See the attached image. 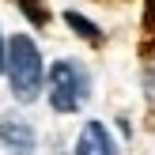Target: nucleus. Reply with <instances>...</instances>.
Here are the masks:
<instances>
[{"instance_id": "obj_1", "label": "nucleus", "mask_w": 155, "mask_h": 155, "mask_svg": "<svg viewBox=\"0 0 155 155\" xmlns=\"http://www.w3.org/2000/svg\"><path fill=\"white\" fill-rule=\"evenodd\" d=\"M4 76H8V87H12V98L15 102H34L42 95V83H45V64H42V53H38L34 38L30 34H12L8 38V64H4Z\"/></svg>"}, {"instance_id": "obj_2", "label": "nucleus", "mask_w": 155, "mask_h": 155, "mask_svg": "<svg viewBox=\"0 0 155 155\" xmlns=\"http://www.w3.org/2000/svg\"><path fill=\"white\" fill-rule=\"evenodd\" d=\"M45 87H49V106L57 114H76L91 95V76L80 61H53L45 72Z\"/></svg>"}, {"instance_id": "obj_3", "label": "nucleus", "mask_w": 155, "mask_h": 155, "mask_svg": "<svg viewBox=\"0 0 155 155\" xmlns=\"http://www.w3.org/2000/svg\"><path fill=\"white\" fill-rule=\"evenodd\" d=\"M0 144H4L12 155H34V125H30L27 117H19V114H4L0 117Z\"/></svg>"}, {"instance_id": "obj_4", "label": "nucleus", "mask_w": 155, "mask_h": 155, "mask_svg": "<svg viewBox=\"0 0 155 155\" xmlns=\"http://www.w3.org/2000/svg\"><path fill=\"white\" fill-rule=\"evenodd\" d=\"M76 155H117V144L102 121H83L76 136Z\"/></svg>"}, {"instance_id": "obj_5", "label": "nucleus", "mask_w": 155, "mask_h": 155, "mask_svg": "<svg viewBox=\"0 0 155 155\" xmlns=\"http://www.w3.org/2000/svg\"><path fill=\"white\" fill-rule=\"evenodd\" d=\"M64 19H68V27H72L76 34H83L87 42H102V34H98V27H95L91 19H83L80 12H64Z\"/></svg>"}, {"instance_id": "obj_6", "label": "nucleus", "mask_w": 155, "mask_h": 155, "mask_svg": "<svg viewBox=\"0 0 155 155\" xmlns=\"http://www.w3.org/2000/svg\"><path fill=\"white\" fill-rule=\"evenodd\" d=\"M4 64H8V42L0 38V72H4Z\"/></svg>"}, {"instance_id": "obj_7", "label": "nucleus", "mask_w": 155, "mask_h": 155, "mask_svg": "<svg viewBox=\"0 0 155 155\" xmlns=\"http://www.w3.org/2000/svg\"><path fill=\"white\" fill-rule=\"evenodd\" d=\"M148 87H151V95H155V61H151V68H148Z\"/></svg>"}, {"instance_id": "obj_8", "label": "nucleus", "mask_w": 155, "mask_h": 155, "mask_svg": "<svg viewBox=\"0 0 155 155\" xmlns=\"http://www.w3.org/2000/svg\"><path fill=\"white\" fill-rule=\"evenodd\" d=\"M148 23L155 27V0H148Z\"/></svg>"}]
</instances>
